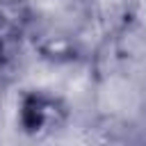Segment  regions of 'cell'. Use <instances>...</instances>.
I'll list each match as a JSON object with an SVG mask.
<instances>
[{
    "mask_svg": "<svg viewBox=\"0 0 146 146\" xmlns=\"http://www.w3.org/2000/svg\"><path fill=\"white\" fill-rule=\"evenodd\" d=\"M64 116V110L59 107V103L46 94H30L23 100V110H21V121L25 125V130L36 132L43 128H55L59 125Z\"/></svg>",
    "mask_w": 146,
    "mask_h": 146,
    "instance_id": "cell-1",
    "label": "cell"
},
{
    "mask_svg": "<svg viewBox=\"0 0 146 146\" xmlns=\"http://www.w3.org/2000/svg\"><path fill=\"white\" fill-rule=\"evenodd\" d=\"M27 21V7L23 0H0V23L9 30H21Z\"/></svg>",
    "mask_w": 146,
    "mask_h": 146,
    "instance_id": "cell-2",
    "label": "cell"
},
{
    "mask_svg": "<svg viewBox=\"0 0 146 146\" xmlns=\"http://www.w3.org/2000/svg\"><path fill=\"white\" fill-rule=\"evenodd\" d=\"M0 62H2V39H0Z\"/></svg>",
    "mask_w": 146,
    "mask_h": 146,
    "instance_id": "cell-3",
    "label": "cell"
}]
</instances>
